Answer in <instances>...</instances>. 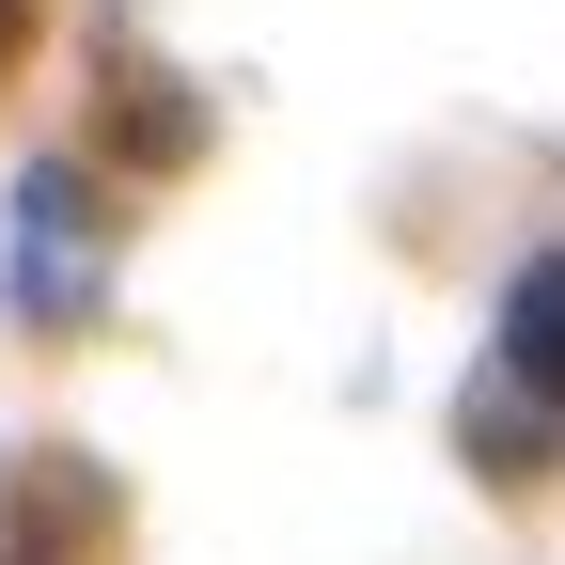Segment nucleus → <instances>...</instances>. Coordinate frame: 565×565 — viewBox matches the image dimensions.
<instances>
[{
    "label": "nucleus",
    "instance_id": "nucleus-2",
    "mask_svg": "<svg viewBox=\"0 0 565 565\" xmlns=\"http://www.w3.org/2000/svg\"><path fill=\"white\" fill-rule=\"evenodd\" d=\"M79 519H95L79 471H47V456L0 471V565H79Z\"/></svg>",
    "mask_w": 565,
    "mask_h": 565
},
{
    "label": "nucleus",
    "instance_id": "nucleus-1",
    "mask_svg": "<svg viewBox=\"0 0 565 565\" xmlns=\"http://www.w3.org/2000/svg\"><path fill=\"white\" fill-rule=\"evenodd\" d=\"M487 408H550V424H565V252L519 267V299H503V362H487Z\"/></svg>",
    "mask_w": 565,
    "mask_h": 565
},
{
    "label": "nucleus",
    "instance_id": "nucleus-3",
    "mask_svg": "<svg viewBox=\"0 0 565 565\" xmlns=\"http://www.w3.org/2000/svg\"><path fill=\"white\" fill-rule=\"evenodd\" d=\"M17 32H32V0H0V63H17Z\"/></svg>",
    "mask_w": 565,
    "mask_h": 565
}]
</instances>
